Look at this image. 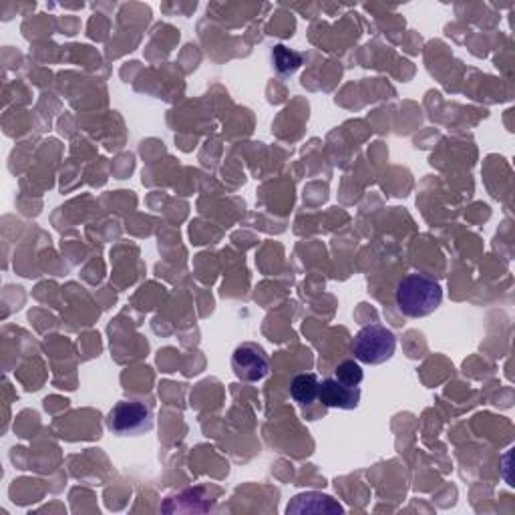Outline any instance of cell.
Here are the masks:
<instances>
[{"instance_id":"6da1fadb","label":"cell","mask_w":515,"mask_h":515,"mask_svg":"<svg viewBox=\"0 0 515 515\" xmlns=\"http://www.w3.org/2000/svg\"><path fill=\"white\" fill-rule=\"evenodd\" d=\"M395 300L398 310L409 318H425L433 314L443 303L439 282L427 274H409L398 282Z\"/></svg>"},{"instance_id":"3957f363","label":"cell","mask_w":515,"mask_h":515,"mask_svg":"<svg viewBox=\"0 0 515 515\" xmlns=\"http://www.w3.org/2000/svg\"><path fill=\"white\" fill-rule=\"evenodd\" d=\"M155 415L141 401H121L107 415V429L118 437H138L153 429Z\"/></svg>"},{"instance_id":"ba28073f","label":"cell","mask_w":515,"mask_h":515,"mask_svg":"<svg viewBox=\"0 0 515 515\" xmlns=\"http://www.w3.org/2000/svg\"><path fill=\"white\" fill-rule=\"evenodd\" d=\"M272 65H274V69L280 75H293L300 69V65H303V55L284 45H276L272 48Z\"/></svg>"},{"instance_id":"277c9868","label":"cell","mask_w":515,"mask_h":515,"mask_svg":"<svg viewBox=\"0 0 515 515\" xmlns=\"http://www.w3.org/2000/svg\"><path fill=\"white\" fill-rule=\"evenodd\" d=\"M232 371L244 383H258L270 373V356L256 343L240 345L232 355Z\"/></svg>"},{"instance_id":"5b68a950","label":"cell","mask_w":515,"mask_h":515,"mask_svg":"<svg viewBox=\"0 0 515 515\" xmlns=\"http://www.w3.org/2000/svg\"><path fill=\"white\" fill-rule=\"evenodd\" d=\"M318 398L328 409L353 411L361 403V388L346 386L336 378H324L318 386Z\"/></svg>"},{"instance_id":"9c48e42d","label":"cell","mask_w":515,"mask_h":515,"mask_svg":"<svg viewBox=\"0 0 515 515\" xmlns=\"http://www.w3.org/2000/svg\"><path fill=\"white\" fill-rule=\"evenodd\" d=\"M335 378L336 381H340L343 385L346 386H358L363 383V378H365V373H363V366L358 365L356 361H345V363H340L336 366V371H335Z\"/></svg>"},{"instance_id":"52a82bcc","label":"cell","mask_w":515,"mask_h":515,"mask_svg":"<svg viewBox=\"0 0 515 515\" xmlns=\"http://www.w3.org/2000/svg\"><path fill=\"white\" fill-rule=\"evenodd\" d=\"M318 386L320 381L316 375L313 373L296 375L293 378V383H290V397L300 405H310L314 403V398H318Z\"/></svg>"},{"instance_id":"7a4b0ae2","label":"cell","mask_w":515,"mask_h":515,"mask_svg":"<svg viewBox=\"0 0 515 515\" xmlns=\"http://www.w3.org/2000/svg\"><path fill=\"white\" fill-rule=\"evenodd\" d=\"M397 351V336L391 328L383 324H368L356 333L353 353L356 361L365 365H383L393 358Z\"/></svg>"},{"instance_id":"8992f818","label":"cell","mask_w":515,"mask_h":515,"mask_svg":"<svg viewBox=\"0 0 515 515\" xmlns=\"http://www.w3.org/2000/svg\"><path fill=\"white\" fill-rule=\"evenodd\" d=\"M286 511L288 513H343L345 508L335 498H330V495L318 491H306L290 500Z\"/></svg>"}]
</instances>
